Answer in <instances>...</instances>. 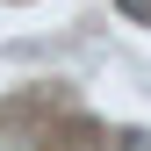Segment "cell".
<instances>
[{"mask_svg":"<svg viewBox=\"0 0 151 151\" xmlns=\"http://www.w3.org/2000/svg\"><path fill=\"white\" fill-rule=\"evenodd\" d=\"M122 151H151V129H122Z\"/></svg>","mask_w":151,"mask_h":151,"instance_id":"obj_1","label":"cell"},{"mask_svg":"<svg viewBox=\"0 0 151 151\" xmlns=\"http://www.w3.org/2000/svg\"><path fill=\"white\" fill-rule=\"evenodd\" d=\"M122 7H129V14H137V22H151V0H122Z\"/></svg>","mask_w":151,"mask_h":151,"instance_id":"obj_2","label":"cell"}]
</instances>
